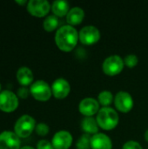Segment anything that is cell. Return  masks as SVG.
<instances>
[{
  "label": "cell",
  "mask_w": 148,
  "mask_h": 149,
  "mask_svg": "<svg viewBox=\"0 0 148 149\" xmlns=\"http://www.w3.org/2000/svg\"><path fill=\"white\" fill-rule=\"evenodd\" d=\"M79 40V33L72 25H64L58 29L55 34V43L63 52H71Z\"/></svg>",
  "instance_id": "1"
},
{
  "label": "cell",
  "mask_w": 148,
  "mask_h": 149,
  "mask_svg": "<svg viewBox=\"0 0 148 149\" xmlns=\"http://www.w3.org/2000/svg\"><path fill=\"white\" fill-rule=\"evenodd\" d=\"M96 120L99 127L104 130H112L119 123V115L117 112L111 107H103L99 109Z\"/></svg>",
  "instance_id": "2"
},
{
  "label": "cell",
  "mask_w": 148,
  "mask_h": 149,
  "mask_svg": "<svg viewBox=\"0 0 148 149\" xmlns=\"http://www.w3.org/2000/svg\"><path fill=\"white\" fill-rule=\"evenodd\" d=\"M36 121L35 120L27 114L22 115L15 123L14 133L19 138H27L35 130Z\"/></svg>",
  "instance_id": "3"
},
{
  "label": "cell",
  "mask_w": 148,
  "mask_h": 149,
  "mask_svg": "<svg viewBox=\"0 0 148 149\" xmlns=\"http://www.w3.org/2000/svg\"><path fill=\"white\" fill-rule=\"evenodd\" d=\"M30 93L32 97L39 101H47L51 99L52 92L51 87L44 80H37L30 87Z\"/></svg>",
  "instance_id": "4"
},
{
  "label": "cell",
  "mask_w": 148,
  "mask_h": 149,
  "mask_svg": "<svg viewBox=\"0 0 148 149\" xmlns=\"http://www.w3.org/2000/svg\"><path fill=\"white\" fill-rule=\"evenodd\" d=\"M19 105L18 97L16 93L9 90L0 93V110L4 113L14 112Z\"/></svg>",
  "instance_id": "5"
},
{
  "label": "cell",
  "mask_w": 148,
  "mask_h": 149,
  "mask_svg": "<svg viewBox=\"0 0 148 149\" xmlns=\"http://www.w3.org/2000/svg\"><path fill=\"white\" fill-rule=\"evenodd\" d=\"M124 60L118 55H112L106 58L103 63V72L108 76H114L122 72Z\"/></svg>",
  "instance_id": "6"
},
{
  "label": "cell",
  "mask_w": 148,
  "mask_h": 149,
  "mask_svg": "<svg viewBox=\"0 0 148 149\" xmlns=\"http://www.w3.org/2000/svg\"><path fill=\"white\" fill-rule=\"evenodd\" d=\"M100 38V31L93 25H86L83 27L79 33V39L86 45H91L97 43Z\"/></svg>",
  "instance_id": "7"
},
{
  "label": "cell",
  "mask_w": 148,
  "mask_h": 149,
  "mask_svg": "<svg viewBox=\"0 0 148 149\" xmlns=\"http://www.w3.org/2000/svg\"><path fill=\"white\" fill-rule=\"evenodd\" d=\"M51 8L49 2L46 0H30L27 3L28 12L38 17H42L47 15Z\"/></svg>",
  "instance_id": "8"
},
{
  "label": "cell",
  "mask_w": 148,
  "mask_h": 149,
  "mask_svg": "<svg viewBox=\"0 0 148 149\" xmlns=\"http://www.w3.org/2000/svg\"><path fill=\"white\" fill-rule=\"evenodd\" d=\"M20 138L11 131L0 133V149H20Z\"/></svg>",
  "instance_id": "9"
},
{
  "label": "cell",
  "mask_w": 148,
  "mask_h": 149,
  "mask_svg": "<svg viewBox=\"0 0 148 149\" xmlns=\"http://www.w3.org/2000/svg\"><path fill=\"white\" fill-rule=\"evenodd\" d=\"M116 108L121 113H128L133 107L132 96L126 92H119L114 98Z\"/></svg>",
  "instance_id": "10"
},
{
  "label": "cell",
  "mask_w": 148,
  "mask_h": 149,
  "mask_svg": "<svg viewBox=\"0 0 148 149\" xmlns=\"http://www.w3.org/2000/svg\"><path fill=\"white\" fill-rule=\"evenodd\" d=\"M51 143L55 149H68L72 146V136L69 132L62 130L54 134Z\"/></svg>",
  "instance_id": "11"
},
{
  "label": "cell",
  "mask_w": 148,
  "mask_h": 149,
  "mask_svg": "<svg viewBox=\"0 0 148 149\" xmlns=\"http://www.w3.org/2000/svg\"><path fill=\"white\" fill-rule=\"evenodd\" d=\"M71 91V86L68 81L65 79H57L51 86V92L56 99H65L68 96Z\"/></svg>",
  "instance_id": "12"
},
{
  "label": "cell",
  "mask_w": 148,
  "mask_h": 149,
  "mask_svg": "<svg viewBox=\"0 0 148 149\" xmlns=\"http://www.w3.org/2000/svg\"><path fill=\"white\" fill-rule=\"evenodd\" d=\"M79 110L85 117H92L99 111V101L92 98H85L80 101Z\"/></svg>",
  "instance_id": "13"
},
{
  "label": "cell",
  "mask_w": 148,
  "mask_h": 149,
  "mask_svg": "<svg viewBox=\"0 0 148 149\" xmlns=\"http://www.w3.org/2000/svg\"><path fill=\"white\" fill-rule=\"evenodd\" d=\"M113 144L110 138L104 134H96L92 137V149H112Z\"/></svg>",
  "instance_id": "14"
},
{
  "label": "cell",
  "mask_w": 148,
  "mask_h": 149,
  "mask_svg": "<svg viewBox=\"0 0 148 149\" xmlns=\"http://www.w3.org/2000/svg\"><path fill=\"white\" fill-rule=\"evenodd\" d=\"M17 80L23 86H27L31 85L33 81V73L29 67L22 66L20 67L16 73Z\"/></svg>",
  "instance_id": "15"
},
{
  "label": "cell",
  "mask_w": 148,
  "mask_h": 149,
  "mask_svg": "<svg viewBox=\"0 0 148 149\" xmlns=\"http://www.w3.org/2000/svg\"><path fill=\"white\" fill-rule=\"evenodd\" d=\"M85 17V11L80 7L72 8L66 15V21L69 25L79 24Z\"/></svg>",
  "instance_id": "16"
},
{
  "label": "cell",
  "mask_w": 148,
  "mask_h": 149,
  "mask_svg": "<svg viewBox=\"0 0 148 149\" xmlns=\"http://www.w3.org/2000/svg\"><path fill=\"white\" fill-rule=\"evenodd\" d=\"M81 127L84 132L87 134H96L99 132V125L95 119L92 117H85L81 122Z\"/></svg>",
  "instance_id": "17"
},
{
  "label": "cell",
  "mask_w": 148,
  "mask_h": 149,
  "mask_svg": "<svg viewBox=\"0 0 148 149\" xmlns=\"http://www.w3.org/2000/svg\"><path fill=\"white\" fill-rule=\"evenodd\" d=\"M51 10L56 17H64L69 12V4L66 1L57 0L51 5Z\"/></svg>",
  "instance_id": "18"
},
{
  "label": "cell",
  "mask_w": 148,
  "mask_h": 149,
  "mask_svg": "<svg viewBox=\"0 0 148 149\" xmlns=\"http://www.w3.org/2000/svg\"><path fill=\"white\" fill-rule=\"evenodd\" d=\"M44 29L46 31H52L58 26V18L55 15L48 16L43 23Z\"/></svg>",
  "instance_id": "19"
},
{
  "label": "cell",
  "mask_w": 148,
  "mask_h": 149,
  "mask_svg": "<svg viewBox=\"0 0 148 149\" xmlns=\"http://www.w3.org/2000/svg\"><path fill=\"white\" fill-rule=\"evenodd\" d=\"M113 99L114 98L113 93L109 91H102L98 96L99 103L104 107H108V106L112 104Z\"/></svg>",
  "instance_id": "20"
},
{
  "label": "cell",
  "mask_w": 148,
  "mask_h": 149,
  "mask_svg": "<svg viewBox=\"0 0 148 149\" xmlns=\"http://www.w3.org/2000/svg\"><path fill=\"white\" fill-rule=\"evenodd\" d=\"M91 140L92 137L90 136V134H83L78 141L76 148L77 149H91Z\"/></svg>",
  "instance_id": "21"
},
{
  "label": "cell",
  "mask_w": 148,
  "mask_h": 149,
  "mask_svg": "<svg viewBox=\"0 0 148 149\" xmlns=\"http://www.w3.org/2000/svg\"><path fill=\"white\" fill-rule=\"evenodd\" d=\"M138 61H139L138 57L135 54H129L126 56V58H124V64L129 68H133L136 66L138 64Z\"/></svg>",
  "instance_id": "22"
},
{
  "label": "cell",
  "mask_w": 148,
  "mask_h": 149,
  "mask_svg": "<svg viewBox=\"0 0 148 149\" xmlns=\"http://www.w3.org/2000/svg\"><path fill=\"white\" fill-rule=\"evenodd\" d=\"M49 130L50 128L48 125L45 123H38L36 125V127H35V131L39 136H45L49 133Z\"/></svg>",
  "instance_id": "23"
},
{
  "label": "cell",
  "mask_w": 148,
  "mask_h": 149,
  "mask_svg": "<svg viewBox=\"0 0 148 149\" xmlns=\"http://www.w3.org/2000/svg\"><path fill=\"white\" fill-rule=\"evenodd\" d=\"M37 149H55L52 143L46 140H41L37 144Z\"/></svg>",
  "instance_id": "24"
},
{
  "label": "cell",
  "mask_w": 148,
  "mask_h": 149,
  "mask_svg": "<svg viewBox=\"0 0 148 149\" xmlns=\"http://www.w3.org/2000/svg\"><path fill=\"white\" fill-rule=\"evenodd\" d=\"M30 90L28 88H26L25 86H22L20 88L17 89V97L21 98V99H26L28 98L29 94H30Z\"/></svg>",
  "instance_id": "25"
},
{
  "label": "cell",
  "mask_w": 148,
  "mask_h": 149,
  "mask_svg": "<svg viewBox=\"0 0 148 149\" xmlns=\"http://www.w3.org/2000/svg\"><path fill=\"white\" fill-rule=\"evenodd\" d=\"M122 149H142V148L140 144H139L138 142L133 141H129L124 144Z\"/></svg>",
  "instance_id": "26"
},
{
  "label": "cell",
  "mask_w": 148,
  "mask_h": 149,
  "mask_svg": "<svg viewBox=\"0 0 148 149\" xmlns=\"http://www.w3.org/2000/svg\"><path fill=\"white\" fill-rule=\"evenodd\" d=\"M16 3L18 4H24V3H26V1L25 0H16Z\"/></svg>",
  "instance_id": "27"
},
{
  "label": "cell",
  "mask_w": 148,
  "mask_h": 149,
  "mask_svg": "<svg viewBox=\"0 0 148 149\" xmlns=\"http://www.w3.org/2000/svg\"><path fill=\"white\" fill-rule=\"evenodd\" d=\"M145 140L148 142V130H147V132L145 133Z\"/></svg>",
  "instance_id": "28"
},
{
  "label": "cell",
  "mask_w": 148,
  "mask_h": 149,
  "mask_svg": "<svg viewBox=\"0 0 148 149\" xmlns=\"http://www.w3.org/2000/svg\"><path fill=\"white\" fill-rule=\"evenodd\" d=\"M20 149H35L33 148L32 147H29V146H25V147H23V148H21Z\"/></svg>",
  "instance_id": "29"
},
{
  "label": "cell",
  "mask_w": 148,
  "mask_h": 149,
  "mask_svg": "<svg viewBox=\"0 0 148 149\" xmlns=\"http://www.w3.org/2000/svg\"><path fill=\"white\" fill-rule=\"evenodd\" d=\"M1 89H2V86H1V84H0V93L2 92V91H1Z\"/></svg>",
  "instance_id": "30"
}]
</instances>
